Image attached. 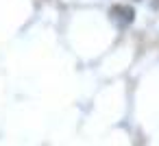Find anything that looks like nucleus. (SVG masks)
I'll list each match as a JSON object with an SVG mask.
<instances>
[{"mask_svg":"<svg viewBox=\"0 0 159 146\" xmlns=\"http://www.w3.org/2000/svg\"><path fill=\"white\" fill-rule=\"evenodd\" d=\"M109 20H111L116 26L124 29V26H129V24L135 20V9L129 7V5H113V7L109 9Z\"/></svg>","mask_w":159,"mask_h":146,"instance_id":"1","label":"nucleus"}]
</instances>
